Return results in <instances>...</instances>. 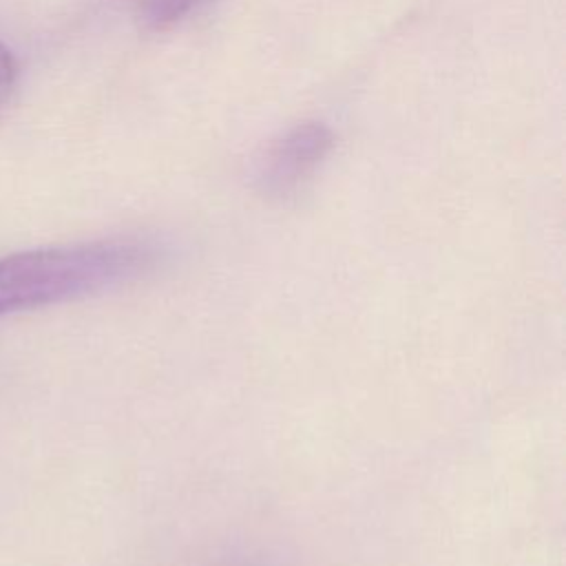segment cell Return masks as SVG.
Returning <instances> with one entry per match:
<instances>
[{"label": "cell", "instance_id": "7a4b0ae2", "mask_svg": "<svg viewBox=\"0 0 566 566\" xmlns=\"http://www.w3.org/2000/svg\"><path fill=\"white\" fill-rule=\"evenodd\" d=\"M329 148L332 133L323 124H298L265 153L259 168L261 188L274 197L296 190L327 157Z\"/></svg>", "mask_w": 566, "mask_h": 566}, {"label": "cell", "instance_id": "6da1fadb", "mask_svg": "<svg viewBox=\"0 0 566 566\" xmlns=\"http://www.w3.org/2000/svg\"><path fill=\"white\" fill-rule=\"evenodd\" d=\"M157 261L142 239H97L0 256V318L91 298L137 281Z\"/></svg>", "mask_w": 566, "mask_h": 566}, {"label": "cell", "instance_id": "3957f363", "mask_svg": "<svg viewBox=\"0 0 566 566\" xmlns=\"http://www.w3.org/2000/svg\"><path fill=\"white\" fill-rule=\"evenodd\" d=\"M201 0H137L139 18L150 29H166L188 15Z\"/></svg>", "mask_w": 566, "mask_h": 566}, {"label": "cell", "instance_id": "277c9868", "mask_svg": "<svg viewBox=\"0 0 566 566\" xmlns=\"http://www.w3.org/2000/svg\"><path fill=\"white\" fill-rule=\"evenodd\" d=\"M18 77V64L13 53L0 42V111L7 104Z\"/></svg>", "mask_w": 566, "mask_h": 566}]
</instances>
